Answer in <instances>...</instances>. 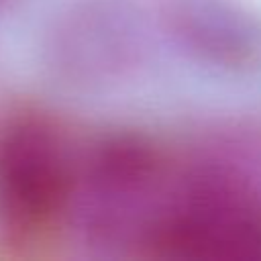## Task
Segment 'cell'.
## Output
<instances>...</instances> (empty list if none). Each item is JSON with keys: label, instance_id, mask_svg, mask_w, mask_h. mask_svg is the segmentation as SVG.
Listing matches in <instances>:
<instances>
[{"label": "cell", "instance_id": "1", "mask_svg": "<svg viewBox=\"0 0 261 261\" xmlns=\"http://www.w3.org/2000/svg\"><path fill=\"white\" fill-rule=\"evenodd\" d=\"M65 188L61 153L51 133L35 122L10 124L0 135V214L14 226L45 220Z\"/></svg>", "mask_w": 261, "mask_h": 261}]
</instances>
